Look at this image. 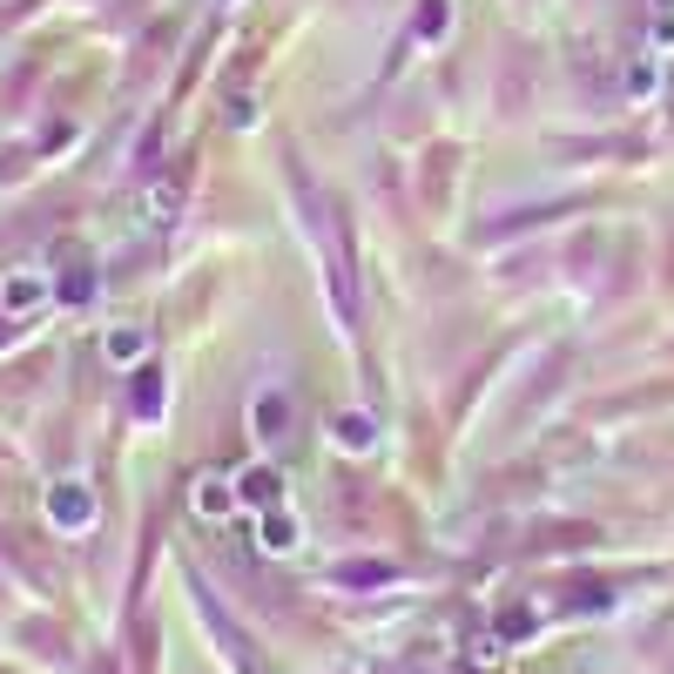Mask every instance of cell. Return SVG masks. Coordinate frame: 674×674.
Listing matches in <instances>:
<instances>
[{
  "label": "cell",
  "instance_id": "obj_6",
  "mask_svg": "<svg viewBox=\"0 0 674 674\" xmlns=\"http://www.w3.org/2000/svg\"><path fill=\"white\" fill-rule=\"evenodd\" d=\"M135 351H142V330H115V337H109V358H115V365L135 358Z\"/></svg>",
  "mask_w": 674,
  "mask_h": 674
},
{
  "label": "cell",
  "instance_id": "obj_3",
  "mask_svg": "<svg viewBox=\"0 0 674 674\" xmlns=\"http://www.w3.org/2000/svg\"><path fill=\"white\" fill-rule=\"evenodd\" d=\"M297 547H304V527L290 513H270L264 520V553H297Z\"/></svg>",
  "mask_w": 674,
  "mask_h": 674
},
{
  "label": "cell",
  "instance_id": "obj_5",
  "mask_svg": "<svg viewBox=\"0 0 674 674\" xmlns=\"http://www.w3.org/2000/svg\"><path fill=\"white\" fill-rule=\"evenodd\" d=\"M196 506H203V513H210V520H223V513H229V492H223V479H203V492H196Z\"/></svg>",
  "mask_w": 674,
  "mask_h": 674
},
{
  "label": "cell",
  "instance_id": "obj_2",
  "mask_svg": "<svg viewBox=\"0 0 674 674\" xmlns=\"http://www.w3.org/2000/svg\"><path fill=\"white\" fill-rule=\"evenodd\" d=\"M284 432H290V398H284V391H264V398H257V439L277 446Z\"/></svg>",
  "mask_w": 674,
  "mask_h": 674
},
{
  "label": "cell",
  "instance_id": "obj_1",
  "mask_svg": "<svg viewBox=\"0 0 674 674\" xmlns=\"http://www.w3.org/2000/svg\"><path fill=\"white\" fill-rule=\"evenodd\" d=\"M48 290H54V284H48V270H41V264H28V270H14L8 284H0V304H8V310L21 317V310H34Z\"/></svg>",
  "mask_w": 674,
  "mask_h": 674
},
{
  "label": "cell",
  "instance_id": "obj_4",
  "mask_svg": "<svg viewBox=\"0 0 674 674\" xmlns=\"http://www.w3.org/2000/svg\"><path fill=\"white\" fill-rule=\"evenodd\" d=\"M48 513H54L61 527H81V520H89V499H81V492H54V506H48Z\"/></svg>",
  "mask_w": 674,
  "mask_h": 674
}]
</instances>
